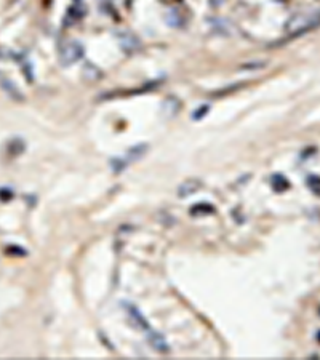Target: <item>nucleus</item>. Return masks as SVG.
Returning <instances> with one entry per match:
<instances>
[{
  "mask_svg": "<svg viewBox=\"0 0 320 360\" xmlns=\"http://www.w3.org/2000/svg\"><path fill=\"white\" fill-rule=\"evenodd\" d=\"M320 26V10L314 11H299L288 19L285 24V32L290 38L299 37L309 32L312 29H316Z\"/></svg>",
  "mask_w": 320,
  "mask_h": 360,
  "instance_id": "f257e3e1",
  "label": "nucleus"
},
{
  "mask_svg": "<svg viewBox=\"0 0 320 360\" xmlns=\"http://www.w3.org/2000/svg\"><path fill=\"white\" fill-rule=\"evenodd\" d=\"M83 56V48L79 42L75 40H69L66 43L61 45L60 48V61L63 66H70L80 60Z\"/></svg>",
  "mask_w": 320,
  "mask_h": 360,
  "instance_id": "f03ea898",
  "label": "nucleus"
},
{
  "mask_svg": "<svg viewBox=\"0 0 320 360\" xmlns=\"http://www.w3.org/2000/svg\"><path fill=\"white\" fill-rule=\"evenodd\" d=\"M87 15V3L83 0H72V3L69 5L66 18H64V26L69 28V26H74L83 19Z\"/></svg>",
  "mask_w": 320,
  "mask_h": 360,
  "instance_id": "7ed1b4c3",
  "label": "nucleus"
},
{
  "mask_svg": "<svg viewBox=\"0 0 320 360\" xmlns=\"http://www.w3.org/2000/svg\"><path fill=\"white\" fill-rule=\"evenodd\" d=\"M117 40H119V45L120 48L125 51V53H134V51H138L141 48V42L139 38L133 34L131 31H120L117 34Z\"/></svg>",
  "mask_w": 320,
  "mask_h": 360,
  "instance_id": "20e7f679",
  "label": "nucleus"
},
{
  "mask_svg": "<svg viewBox=\"0 0 320 360\" xmlns=\"http://www.w3.org/2000/svg\"><path fill=\"white\" fill-rule=\"evenodd\" d=\"M146 336H147V339H149L151 346L157 352H168V343L165 341V338L160 335V333H157V331H154V330L149 328V330L146 331Z\"/></svg>",
  "mask_w": 320,
  "mask_h": 360,
  "instance_id": "39448f33",
  "label": "nucleus"
},
{
  "mask_svg": "<svg viewBox=\"0 0 320 360\" xmlns=\"http://www.w3.org/2000/svg\"><path fill=\"white\" fill-rule=\"evenodd\" d=\"M200 188H202V181H198V179H195V178L186 179V181L178 188V196L179 197H189Z\"/></svg>",
  "mask_w": 320,
  "mask_h": 360,
  "instance_id": "423d86ee",
  "label": "nucleus"
},
{
  "mask_svg": "<svg viewBox=\"0 0 320 360\" xmlns=\"http://www.w3.org/2000/svg\"><path fill=\"white\" fill-rule=\"evenodd\" d=\"M127 311H128V314H130V317L133 319V322L136 324V327H139V328H143L144 331H147V330L151 328L149 324H147V320L144 319V316H143V314H141L134 306H128V307H127Z\"/></svg>",
  "mask_w": 320,
  "mask_h": 360,
  "instance_id": "0eeeda50",
  "label": "nucleus"
},
{
  "mask_svg": "<svg viewBox=\"0 0 320 360\" xmlns=\"http://www.w3.org/2000/svg\"><path fill=\"white\" fill-rule=\"evenodd\" d=\"M0 83H2L3 90L11 96L13 99H18V101H21V99H23V95L19 93V90L16 88L15 83H13L10 79H6V77L2 75V74H0Z\"/></svg>",
  "mask_w": 320,
  "mask_h": 360,
  "instance_id": "6e6552de",
  "label": "nucleus"
},
{
  "mask_svg": "<svg viewBox=\"0 0 320 360\" xmlns=\"http://www.w3.org/2000/svg\"><path fill=\"white\" fill-rule=\"evenodd\" d=\"M166 21H168L170 26L181 28V26L184 24V16L178 10H171V11H168V15H166Z\"/></svg>",
  "mask_w": 320,
  "mask_h": 360,
  "instance_id": "1a4fd4ad",
  "label": "nucleus"
},
{
  "mask_svg": "<svg viewBox=\"0 0 320 360\" xmlns=\"http://www.w3.org/2000/svg\"><path fill=\"white\" fill-rule=\"evenodd\" d=\"M272 186H274L275 191L284 192L285 189L290 188V183H288L282 175H275V176H272Z\"/></svg>",
  "mask_w": 320,
  "mask_h": 360,
  "instance_id": "9d476101",
  "label": "nucleus"
},
{
  "mask_svg": "<svg viewBox=\"0 0 320 360\" xmlns=\"http://www.w3.org/2000/svg\"><path fill=\"white\" fill-rule=\"evenodd\" d=\"M307 186H309V189L312 192L320 196V176H309L307 178Z\"/></svg>",
  "mask_w": 320,
  "mask_h": 360,
  "instance_id": "9b49d317",
  "label": "nucleus"
},
{
  "mask_svg": "<svg viewBox=\"0 0 320 360\" xmlns=\"http://www.w3.org/2000/svg\"><path fill=\"white\" fill-rule=\"evenodd\" d=\"M168 107H170V111H166V114L175 115L179 111V102L176 99H166L165 104H163V109H168Z\"/></svg>",
  "mask_w": 320,
  "mask_h": 360,
  "instance_id": "f8f14e48",
  "label": "nucleus"
},
{
  "mask_svg": "<svg viewBox=\"0 0 320 360\" xmlns=\"http://www.w3.org/2000/svg\"><path fill=\"white\" fill-rule=\"evenodd\" d=\"M211 211H215V208L211 207L210 203H200L198 207H194L191 210V213L192 215H195V213H211Z\"/></svg>",
  "mask_w": 320,
  "mask_h": 360,
  "instance_id": "ddd939ff",
  "label": "nucleus"
},
{
  "mask_svg": "<svg viewBox=\"0 0 320 360\" xmlns=\"http://www.w3.org/2000/svg\"><path fill=\"white\" fill-rule=\"evenodd\" d=\"M223 2H224V0H210V5H213V6H220Z\"/></svg>",
  "mask_w": 320,
  "mask_h": 360,
  "instance_id": "4468645a",
  "label": "nucleus"
},
{
  "mask_svg": "<svg viewBox=\"0 0 320 360\" xmlns=\"http://www.w3.org/2000/svg\"><path fill=\"white\" fill-rule=\"evenodd\" d=\"M319 339H320V331H319Z\"/></svg>",
  "mask_w": 320,
  "mask_h": 360,
  "instance_id": "2eb2a0df",
  "label": "nucleus"
},
{
  "mask_svg": "<svg viewBox=\"0 0 320 360\" xmlns=\"http://www.w3.org/2000/svg\"><path fill=\"white\" fill-rule=\"evenodd\" d=\"M163 2H168V0H163Z\"/></svg>",
  "mask_w": 320,
  "mask_h": 360,
  "instance_id": "dca6fc26",
  "label": "nucleus"
},
{
  "mask_svg": "<svg viewBox=\"0 0 320 360\" xmlns=\"http://www.w3.org/2000/svg\"><path fill=\"white\" fill-rule=\"evenodd\" d=\"M48 2H50V0H48Z\"/></svg>",
  "mask_w": 320,
  "mask_h": 360,
  "instance_id": "f3484780",
  "label": "nucleus"
}]
</instances>
